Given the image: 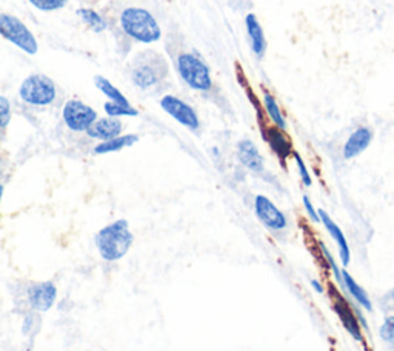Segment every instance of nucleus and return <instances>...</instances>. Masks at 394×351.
<instances>
[{
	"label": "nucleus",
	"instance_id": "f03ea898",
	"mask_svg": "<svg viewBox=\"0 0 394 351\" xmlns=\"http://www.w3.org/2000/svg\"><path fill=\"white\" fill-rule=\"evenodd\" d=\"M119 25L123 34L137 43L153 45L162 39V28L157 19L145 8H125L119 15Z\"/></svg>",
	"mask_w": 394,
	"mask_h": 351
},
{
	"label": "nucleus",
	"instance_id": "f8f14e48",
	"mask_svg": "<svg viewBox=\"0 0 394 351\" xmlns=\"http://www.w3.org/2000/svg\"><path fill=\"white\" fill-rule=\"evenodd\" d=\"M57 299V288L50 280L33 282L27 288V301L34 311H48Z\"/></svg>",
	"mask_w": 394,
	"mask_h": 351
},
{
	"label": "nucleus",
	"instance_id": "423d86ee",
	"mask_svg": "<svg viewBox=\"0 0 394 351\" xmlns=\"http://www.w3.org/2000/svg\"><path fill=\"white\" fill-rule=\"evenodd\" d=\"M0 37L28 56H34L38 53V42L34 33L17 15L0 13Z\"/></svg>",
	"mask_w": 394,
	"mask_h": 351
},
{
	"label": "nucleus",
	"instance_id": "cd10ccee",
	"mask_svg": "<svg viewBox=\"0 0 394 351\" xmlns=\"http://www.w3.org/2000/svg\"><path fill=\"white\" fill-rule=\"evenodd\" d=\"M302 205H304V209H305V213L307 216L310 217V219L313 222H321V217H319V209L314 207V204L311 202V199L308 198V196H302Z\"/></svg>",
	"mask_w": 394,
	"mask_h": 351
},
{
	"label": "nucleus",
	"instance_id": "4be33fe9",
	"mask_svg": "<svg viewBox=\"0 0 394 351\" xmlns=\"http://www.w3.org/2000/svg\"><path fill=\"white\" fill-rule=\"evenodd\" d=\"M94 85H96V88L108 99V102L120 104V105H131L129 100L127 99V96L123 95V92L118 87H115V85L110 79H106L105 76H96L94 77Z\"/></svg>",
	"mask_w": 394,
	"mask_h": 351
},
{
	"label": "nucleus",
	"instance_id": "39448f33",
	"mask_svg": "<svg viewBox=\"0 0 394 351\" xmlns=\"http://www.w3.org/2000/svg\"><path fill=\"white\" fill-rule=\"evenodd\" d=\"M19 97L23 104L36 108L50 106L57 99V85L50 76L33 73L22 81Z\"/></svg>",
	"mask_w": 394,
	"mask_h": 351
},
{
	"label": "nucleus",
	"instance_id": "7c9ffc66",
	"mask_svg": "<svg viewBox=\"0 0 394 351\" xmlns=\"http://www.w3.org/2000/svg\"><path fill=\"white\" fill-rule=\"evenodd\" d=\"M388 298H390V299H391V301L394 302V290H391V291L388 293Z\"/></svg>",
	"mask_w": 394,
	"mask_h": 351
},
{
	"label": "nucleus",
	"instance_id": "c85d7f7f",
	"mask_svg": "<svg viewBox=\"0 0 394 351\" xmlns=\"http://www.w3.org/2000/svg\"><path fill=\"white\" fill-rule=\"evenodd\" d=\"M310 284H311V287H313V288H314V290H316V291H318V293H323V290H325V288H323V285H322V284L319 282V280H318V279H313Z\"/></svg>",
	"mask_w": 394,
	"mask_h": 351
},
{
	"label": "nucleus",
	"instance_id": "5701e85b",
	"mask_svg": "<svg viewBox=\"0 0 394 351\" xmlns=\"http://www.w3.org/2000/svg\"><path fill=\"white\" fill-rule=\"evenodd\" d=\"M104 110L106 116L115 117V119H120V117H137L139 111L133 105H120V104H113V102H105Z\"/></svg>",
	"mask_w": 394,
	"mask_h": 351
},
{
	"label": "nucleus",
	"instance_id": "f3484780",
	"mask_svg": "<svg viewBox=\"0 0 394 351\" xmlns=\"http://www.w3.org/2000/svg\"><path fill=\"white\" fill-rule=\"evenodd\" d=\"M123 123L115 117H99V119L91 125L88 131L85 132L90 139H94L97 142H105V140L114 139L122 135Z\"/></svg>",
	"mask_w": 394,
	"mask_h": 351
},
{
	"label": "nucleus",
	"instance_id": "ddd939ff",
	"mask_svg": "<svg viewBox=\"0 0 394 351\" xmlns=\"http://www.w3.org/2000/svg\"><path fill=\"white\" fill-rule=\"evenodd\" d=\"M319 217H321V223L323 225V228L327 230V233L331 236V239L335 240V244L339 249V259H341L342 267H346L351 262V248L349 240H346L345 234L342 231V228L331 219V216L323 212V209H319Z\"/></svg>",
	"mask_w": 394,
	"mask_h": 351
},
{
	"label": "nucleus",
	"instance_id": "412c9836",
	"mask_svg": "<svg viewBox=\"0 0 394 351\" xmlns=\"http://www.w3.org/2000/svg\"><path fill=\"white\" fill-rule=\"evenodd\" d=\"M76 14L77 18L82 20L83 25L88 27L92 33L102 34L108 29L106 19L96 10H92V8H79V10L76 11Z\"/></svg>",
	"mask_w": 394,
	"mask_h": 351
},
{
	"label": "nucleus",
	"instance_id": "393cba45",
	"mask_svg": "<svg viewBox=\"0 0 394 351\" xmlns=\"http://www.w3.org/2000/svg\"><path fill=\"white\" fill-rule=\"evenodd\" d=\"M293 159H295V163L297 167V173H299L300 181H302V184L305 186H311L313 185V177H311L310 170H308L302 156H300L297 151H295V153H293Z\"/></svg>",
	"mask_w": 394,
	"mask_h": 351
},
{
	"label": "nucleus",
	"instance_id": "bb28decb",
	"mask_svg": "<svg viewBox=\"0 0 394 351\" xmlns=\"http://www.w3.org/2000/svg\"><path fill=\"white\" fill-rule=\"evenodd\" d=\"M379 336L382 340L394 344V316H387L384 319V324L381 325Z\"/></svg>",
	"mask_w": 394,
	"mask_h": 351
},
{
	"label": "nucleus",
	"instance_id": "f257e3e1",
	"mask_svg": "<svg viewBox=\"0 0 394 351\" xmlns=\"http://www.w3.org/2000/svg\"><path fill=\"white\" fill-rule=\"evenodd\" d=\"M169 67L167 59L157 51L146 50L137 53L128 64L131 83L139 90H151L168 76Z\"/></svg>",
	"mask_w": 394,
	"mask_h": 351
},
{
	"label": "nucleus",
	"instance_id": "a211bd4d",
	"mask_svg": "<svg viewBox=\"0 0 394 351\" xmlns=\"http://www.w3.org/2000/svg\"><path fill=\"white\" fill-rule=\"evenodd\" d=\"M342 288L351 296V299L365 311H373V302L370 299L368 293L360 287L354 277L346 270H342Z\"/></svg>",
	"mask_w": 394,
	"mask_h": 351
},
{
	"label": "nucleus",
	"instance_id": "1a4fd4ad",
	"mask_svg": "<svg viewBox=\"0 0 394 351\" xmlns=\"http://www.w3.org/2000/svg\"><path fill=\"white\" fill-rule=\"evenodd\" d=\"M160 108L164 110L171 119H174L177 123H181L182 127L187 130L197 132L202 127V122L199 119V114L196 113L195 108L190 104L185 102L181 97L174 95H165L160 99L159 102Z\"/></svg>",
	"mask_w": 394,
	"mask_h": 351
},
{
	"label": "nucleus",
	"instance_id": "2eb2a0df",
	"mask_svg": "<svg viewBox=\"0 0 394 351\" xmlns=\"http://www.w3.org/2000/svg\"><path fill=\"white\" fill-rule=\"evenodd\" d=\"M373 139H374V132L372 128L359 127L354 130L349 136V139H346V142L344 144V148H342L344 159H346V160L356 159L358 156H360L362 153L368 150V146L372 145Z\"/></svg>",
	"mask_w": 394,
	"mask_h": 351
},
{
	"label": "nucleus",
	"instance_id": "7ed1b4c3",
	"mask_svg": "<svg viewBox=\"0 0 394 351\" xmlns=\"http://www.w3.org/2000/svg\"><path fill=\"white\" fill-rule=\"evenodd\" d=\"M94 240L100 257L106 262H115L125 257L133 247L134 234L131 233L127 219H118L100 228Z\"/></svg>",
	"mask_w": 394,
	"mask_h": 351
},
{
	"label": "nucleus",
	"instance_id": "a878e982",
	"mask_svg": "<svg viewBox=\"0 0 394 351\" xmlns=\"http://www.w3.org/2000/svg\"><path fill=\"white\" fill-rule=\"evenodd\" d=\"M13 110H11V102L8 97L0 96V132L8 128V125L11 123Z\"/></svg>",
	"mask_w": 394,
	"mask_h": 351
},
{
	"label": "nucleus",
	"instance_id": "dca6fc26",
	"mask_svg": "<svg viewBox=\"0 0 394 351\" xmlns=\"http://www.w3.org/2000/svg\"><path fill=\"white\" fill-rule=\"evenodd\" d=\"M245 29H246V36H248L253 54L259 60H262L265 57L267 53V37L256 14L248 13L245 15Z\"/></svg>",
	"mask_w": 394,
	"mask_h": 351
},
{
	"label": "nucleus",
	"instance_id": "6ab92c4d",
	"mask_svg": "<svg viewBox=\"0 0 394 351\" xmlns=\"http://www.w3.org/2000/svg\"><path fill=\"white\" fill-rule=\"evenodd\" d=\"M139 142L137 135H120L114 139L105 140V142H97V145L92 148L94 154H111V153H119L125 148L133 146Z\"/></svg>",
	"mask_w": 394,
	"mask_h": 351
},
{
	"label": "nucleus",
	"instance_id": "20e7f679",
	"mask_svg": "<svg viewBox=\"0 0 394 351\" xmlns=\"http://www.w3.org/2000/svg\"><path fill=\"white\" fill-rule=\"evenodd\" d=\"M176 69L182 82L192 91L206 92L213 88L211 69L196 51L182 53L176 59Z\"/></svg>",
	"mask_w": 394,
	"mask_h": 351
},
{
	"label": "nucleus",
	"instance_id": "aec40b11",
	"mask_svg": "<svg viewBox=\"0 0 394 351\" xmlns=\"http://www.w3.org/2000/svg\"><path fill=\"white\" fill-rule=\"evenodd\" d=\"M262 106H264V111L267 113L269 122H272L274 127L281 128L283 131H287V119H285V116L281 110V105L277 102V99L272 95V92L264 90L262 92Z\"/></svg>",
	"mask_w": 394,
	"mask_h": 351
},
{
	"label": "nucleus",
	"instance_id": "c756f323",
	"mask_svg": "<svg viewBox=\"0 0 394 351\" xmlns=\"http://www.w3.org/2000/svg\"><path fill=\"white\" fill-rule=\"evenodd\" d=\"M3 193H5V186H3V184H0V219H2V200H3Z\"/></svg>",
	"mask_w": 394,
	"mask_h": 351
},
{
	"label": "nucleus",
	"instance_id": "b1692460",
	"mask_svg": "<svg viewBox=\"0 0 394 351\" xmlns=\"http://www.w3.org/2000/svg\"><path fill=\"white\" fill-rule=\"evenodd\" d=\"M31 6L42 13H54L59 10H64L68 5L69 0H28Z\"/></svg>",
	"mask_w": 394,
	"mask_h": 351
},
{
	"label": "nucleus",
	"instance_id": "9b49d317",
	"mask_svg": "<svg viewBox=\"0 0 394 351\" xmlns=\"http://www.w3.org/2000/svg\"><path fill=\"white\" fill-rule=\"evenodd\" d=\"M260 128H262V137H264L265 142L268 144V146L272 148V151L274 153V156L282 165L285 167V162H287L295 150H293V142L290 136L287 135V131H283L281 128L274 127V125H269L260 122Z\"/></svg>",
	"mask_w": 394,
	"mask_h": 351
},
{
	"label": "nucleus",
	"instance_id": "4468645a",
	"mask_svg": "<svg viewBox=\"0 0 394 351\" xmlns=\"http://www.w3.org/2000/svg\"><path fill=\"white\" fill-rule=\"evenodd\" d=\"M237 159L254 174H262L265 171L264 156L260 154L258 145L250 139H244L237 144Z\"/></svg>",
	"mask_w": 394,
	"mask_h": 351
},
{
	"label": "nucleus",
	"instance_id": "9d476101",
	"mask_svg": "<svg viewBox=\"0 0 394 351\" xmlns=\"http://www.w3.org/2000/svg\"><path fill=\"white\" fill-rule=\"evenodd\" d=\"M253 209L259 222L269 231H282L288 227L287 214L272 199L264 196V194H258L254 198Z\"/></svg>",
	"mask_w": 394,
	"mask_h": 351
},
{
	"label": "nucleus",
	"instance_id": "0eeeda50",
	"mask_svg": "<svg viewBox=\"0 0 394 351\" xmlns=\"http://www.w3.org/2000/svg\"><path fill=\"white\" fill-rule=\"evenodd\" d=\"M328 288H330L328 296L331 301V307H333L335 313L339 317V321H341L342 326L354 340L360 342V344H365L362 325H364V329H367V321L365 319H362L360 315L353 310L350 302L344 298L342 293L339 291L335 285H330Z\"/></svg>",
	"mask_w": 394,
	"mask_h": 351
},
{
	"label": "nucleus",
	"instance_id": "6e6552de",
	"mask_svg": "<svg viewBox=\"0 0 394 351\" xmlns=\"http://www.w3.org/2000/svg\"><path fill=\"white\" fill-rule=\"evenodd\" d=\"M99 119L97 111L91 105L79 99H69L62 108V121L73 132H87L92 123Z\"/></svg>",
	"mask_w": 394,
	"mask_h": 351
}]
</instances>
